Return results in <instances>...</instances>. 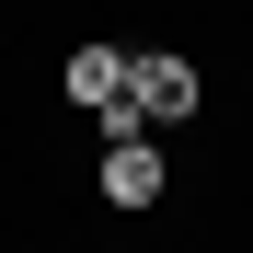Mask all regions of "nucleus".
<instances>
[{
    "label": "nucleus",
    "instance_id": "obj_1",
    "mask_svg": "<svg viewBox=\"0 0 253 253\" xmlns=\"http://www.w3.org/2000/svg\"><path fill=\"white\" fill-rule=\"evenodd\" d=\"M196 92H207V81H196V58H173V46H161V58H138V69H126V104L104 115V138H150V126H184V115H196Z\"/></svg>",
    "mask_w": 253,
    "mask_h": 253
},
{
    "label": "nucleus",
    "instance_id": "obj_2",
    "mask_svg": "<svg viewBox=\"0 0 253 253\" xmlns=\"http://www.w3.org/2000/svg\"><path fill=\"white\" fill-rule=\"evenodd\" d=\"M126 69H138L126 46H69V104L81 115H115L126 104Z\"/></svg>",
    "mask_w": 253,
    "mask_h": 253
},
{
    "label": "nucleus",
    "instance_id": "obj_3",
    "mask_svg": "<svg viewBox=\"0 0 253 253\" xmlns=\"http://www.w3.org/2000/svg\"><path fill=\"white\" fill-rule=\"evenodd\" d=\"M104 196L115 207H161V138H115L104 150Z\"/></svg>",
    "mask_w": 253,
    "mask_h": 253
}]
</instances>
